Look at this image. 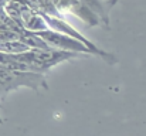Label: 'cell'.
<instances>
[{
	"mask_svg": "<svg viewBox=\"0 0 146 136\" xmlns=\"http://www.w3.org/2000/svg\"><path fill=\"white\" fill-rule=\"evenodd\" d=\"M0 85L6 95L20 87H26L38 92L40 90H48L47 80L44 74L33 71H17V70H3L0 68Z\"/></svg>",
	"mask_w": 146,
	"mask_h": 136,
	"instance_id": "6da1fadb",
	"label": "cell"
},
{
	"mask_svg": "<svg viewBox=\"0 0 146 136\" xmlns=\"http://www.w3.org/2000/svg\"><path fill=\"white\" fill-rule=\"evenodd\" d=\"M51 48H58V50H67V51H74V52H81V54H87V55H94L92 51L78 40L58 33V31H52V30H41V31H36Z\"/></svg>",
	"mask_w": 146,
	"mask_h": 136,
	"instance_id": "7a4b0ae2",
	"label": "cell"
},
{
	"mask_svg": "<svg viewBox=\"0 0 146 136\" xmlns=\"http://www.w3.org/2000/svg\"><path fill=\"white\" fill-rule=\"evenodd\" d=\"M29 54L46 70L48 71L50 68H52L54 65L64 62V61H70L74 58H80L85 54L81 52H74V51H67V50H58V48H30Z\"/></svg>",
	"mask_w": 146,
	"mask_h": 136,
	"instance_id": "3957f363",
	"label": "cell"
},
{
	"mask_svg": "<svg viewBox=\"0 0 146 136\" xmlns=\"http://www.w3.org/2000/svg\"><path fill=\"white\" fill-rule=\"evenodd\" d=\"M52 4L57 7V10L61 11H67L71 14H75L77 17H80L82 21H85L90 27H95L99 26L101 20L94 11H91L85 4H82L80 0H51Z\"/></svg>",
	"mask_w": 146,
	"mask_h": 136,
	"instance_id": "277c9868",
	"label": "cell"
},
{
	"mask_svg": "<svg viewBox=\"0 0 146 136\" xmlns=\"http://www.w3.org/2000/svg\"><path fill=\"white\" fill-rule=\"evenodd\" d=\"M82 4H85L91 11H94L99 17V20L105 24V27L109 26V11L112 6L116 3V0H109V1H102V0H80Z\"/></svg>",
	"mask_w": 146,
	"mask_h": 136,
	"instance_id": "5b68a950",
	"label": "cell"
},
{
	"mask_svg": "<svg viewBox=\"0 0 146 136\" xmlns=\"http://www.w3.org/2000/svg\"><path fill=\"white\" fill-rule=\"evenodd\" d=\"M21 23H23V27L30 31H41V30L48 29L41 14L31 10L30 7H26L21 11Z\"/></svg>",
	"mask_w": 146,
	"mask_h": 136,
	"instance_id": "8992f818",
	"label": "cell"
},
{
	"mask_svg": "<svg viewBox=\"0 0 146 136\" xmlns=\"http://www.w3.org/2000/svg\"><path fill=\"white\" fill-rule=\"evenodd\" d=\"M19 40L26 44L29 48H41V50H46V48H51L36 31H30V30H23L19 36Z\"/></svg>",
	"mask_w": 146,
	"mask_h": 136,
	"instance_id": "52a82bcc",
	"label": "cell"
},
{
	"mask_svg": "<svg viewBox=\"0 0 146 136\" xmlns=\"http://www.w3.org/2000/svg\"><path fill=\"white\" fill-rule=\"evenodd\" d=\"M30 50L26 44H23L20 40H0V52H6V54H20Z\"/></svg>",
	"mask_w": 146,
	"mask_h": 136,
	"instance_id": "ba28073f",
	"label": "cell"
}]
</instances>
